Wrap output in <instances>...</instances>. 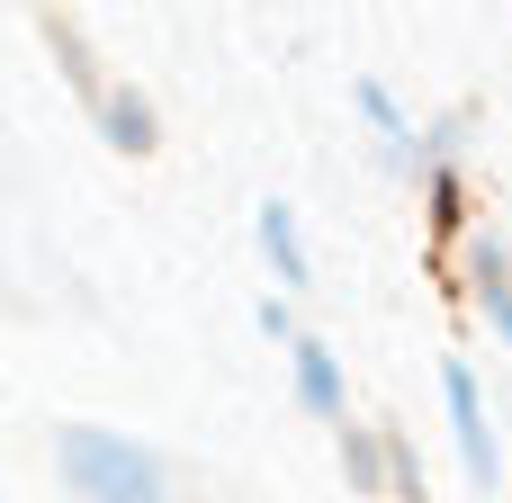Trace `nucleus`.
<instances>
[{
  "label": "nucleus",
  "instance_id": "f257e3e1",
  "mask_svg": "<svg viewBox=\"0 0 512 503\" xmlns=\"http://www.w3.org/2000/svg\"><path fill=\"white\" fill-rule=\"evenodd\" d=\"M54 477L72 486V503H162L171 495V468L108 432V423H54Z\"/></svg>",
  "mask_w": 512,
  "mask_h": 503
},
{
  "label": "nucleus",
  "instance_id": "f03ea898",
  "mask_svg": "<svg viewBox=\"0 0 512 503\" xmlns=\"http://www.w3.org/2000/svg\"><path fill=\"white\" fill-rule=\"evenodd\" d=\"M441 405H450V432H459V468H468V486H495V477H504V450H495V423H486L477 369H468L459 351L441 360Z\"/></svg>",
  "mask_w": 512,
  "mask_h": 503
},
{
  "label": "nucleus",
  "instance_id": "7ed1b4c3",
  "mask_svg": "<svg viewBox=\"0 0 512 503\" xmlns=\"http://www.w3.org/2000/svg\"><path fill=\"white\" fill-rule=\"evenodd\" d=\"M90 99H99V135H108L117 153H153V144H162V117H153V99H144V90L108 81V90H90Z\"/></svg>",
  "mask_w": 512,
  "mask_h": 503
},
{
  "label": "nucleus",
  "instance_id": "20e7f679",
  "mask_svg": "<svg viewBox=\"0 0 512 503\" xmlns=\"http://www.w3.org/2000/svg\"><path fill=\"white\" fill-rule=\"evenodd\" d=\"M288 360H297V405H306V414H324V423H342V360H333V342H315V333H306Z\"/></svg>",
  "mask_w": 512,
  "mask_h": 503
},
{
  "label": "nucleus",
  "instance_id": "39448f33",
  "mask_svg": "<svg viewBox=\"0 0 512 503\" xmlns=\"http://www.w3.org/2000/svg\"><path fill=\"white\" fill-rule=\"evenodd\" d=\"M468 279H477V306H486V324L512 342V252L495 243V234H477V243H468Z\"/></svg>",
  "mask_w": 512,
  "mask_h": 503
},
{
  "label": "nucleus",
  "instance_id": "423d86ee",
  "mask_svg": "<svg viewBox=\"0 0 512 503\" xmlns=\"http://www.w3.org/2000/svg\"><path fill=\"white\" fill-rule=\"evenodd\" d=\"M261 261L279 270V288H306V234H297V216L279 198L261 207Z\"/></svg>",
  "mask_w": 512,
  "mask_h": 503
},
{
  "label": "nucleus",
  "instance_id": "0eeeda50",
  "mask_svg": "<svg viewBox=\"0 0 512 503\" xmlns=\"http://www.w3.org/2000/svg\"><path fill=\"white\" fill-rule=\"evenodd\" d=\"M360 108H369V126H387V135H405V108L387 99V81H360ZM414 144V135H405Z\"/></svg>",
  "mask_w": 512,
  "mask_h": 503
},
{
  "label": "nucleus",
  "instance_id": "6e6552de",
  "mask_svg": "<svg viewBox=\"0 0 512 503\" xmlns=\"http://www.w3.org/2000/svg\"><path fill=\"white\" fill-rule=\"evenodd\" d=\"M351 441V486H378V441L387 432H342Z\"/></svg>",
  "mask_w": 512,
  "mask_h": 503
},
{
  "label": "nucleus",
  "instance_id": "1a4fd4ad",
  "mask_svg": "<svg viewBox=\"0 0 512 503\" xmlns=\"http://www.w3.org/2000/svg\"><path fill=\"white\" fill-rule=\"evenodd\" d=\"M261 333H270V342H288V351L306 342V333H297V315H288V297H261Z\"/></svg>",
  "mask_w": 512,
  "mask_h": 503
}]
</instances>
